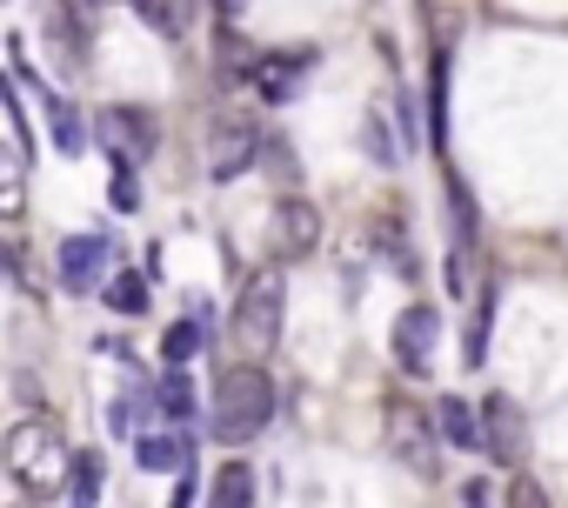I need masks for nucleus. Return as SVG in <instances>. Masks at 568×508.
<instances>
[{
	"label": "nucleus",
	"instance_id": "nucleus-1",
	"mask_svg": "<svg viewBox=\"0 0 568 508\" xmlns=\"http://www.w3.org/2000/svg\"><path fill=\"white\" fill-rule=\"evenodd\" d=\"M281 322H288V268L267 262L254 268L241 288H234V308H227V342L241 362H267L274 342H281Z\"/></svg>",
	"mask_w": 568,
	"mask_h": 508
},
{
	"label": "nucleus",
	"instance_id": "nucleus-2",
	"mask_svg": "<svg viewBox=\"0 0 568 508\" xmlns=\"http://www.w3.org/2000/svg\"><path fill=\"white\" fill-rule=\"evenodd\" d=\"M267 421H274V375H267L261 362L221 368L214 402H207V435L227 441V448H241V441H254Z\"/></svg>",
	"mask_w": 568,
	"mask_h": 508
},
{
	"label": "nucleus",
	"instance_id": "nucleus-3",
	"mask_svg": "<svg viewBox=\"0 0 568 508\" xmlns=\"http://www.w3.org/2000/svg\"><path fill=\"white\" fill-rule=\"evenodd\" d=\"M0 461H8V475H14L28 495H61L74 448L61 441V428H54L48 415H21V421L8 428V441H0Z\"/></svg>",
	"mask_w": 568,
	"mask_h": 508
},
{
	"label": "nucleus",
	"instance_id": "nucleus-4",
	"mask_svg": "<svg viewBox=\"0 0 568 508\" xmlns=\"http://www.w3.org/2000/svg\"><path fill=\"white\" fill-rule=\"evenodd\" d=\"M94 148H101L114 167H141V161L161 148V121H154L148 108L114 101V108H101V114H94Z\"/></svg>",
	"mask_w": 568,
	"mask_h": 508
},
{
	"label": "nucleus",
	"instance_id": "nucleus-5",
	"mask_svg": "<svg viewBox=\"0 0 568 508\" xmlns=\"http://www.w3.org/2000/svg\"><path fill=\"white\" fill-rule=\"evenodd\" d=\"M388 448L408 475L435 481L442 475V435H435V415L415 408V402H388Z\"/></svg>",
	"mask_w": 568,
	"mask_h": 508
},
{
	"label": "nucleus",
	"instance_id": "nucleus-6",
	"mask_svg": "<svg viewBox=\"0 0 568 508\" xmlns=\"http://www.w3.org/2000/svg\"><path fill=\"white\" fill-rule=\"evenodd\" d=\"M435 342H442V308H435V302H408V308L395 315L388 355H395V368H402L408 382H422V375L435 368Z\"/></svg>",
	"mask_w": 568,
	"mask_h": 508
},
{
	"label": "nucleus",
	"instance_id": "nucleus-7",
	"mask_svg": "<svg viewBox=\"0 0 568 508\" xmlns=\"http://www.w3.org/2000/svg\"><path fill=\"white\" fill-rule=\"evenodd\" d=\"M315 247H322V207L308 194H281L274 221H267V254L288 268V262H302V254H315Z\"/></svg>",
	"mask_w": 568,
	"mask_h": 508
},
{
	"label": "nucleus",
	"instance_id": "nucleus-8",
	"mask_svg": "<svg viewBox=\"0 0 568 508\" xmlns=\"http://www.w3.org/2000/svg\"><path fill=\"white\" fill-rule=\"evenodd\" d=\"M308 68H315V54H281V48H267V54H247L241 61V88L254 101H267V108H288L302 94Z\"/></svg>",
	"mask_w": 568,
	"mask_h": 508
},
{
	"label": "nucleus",
	"instance_id": "nucleus-9",
	"mask_svg": "<svg viewBox=\"0 0 568 508\" xmlns=\"http://www.w3.org/2000/svg\"><path fill=\"white\" fill-rule=\"evenodd\" d=\"M54 275L68 295H101L108 275H114V241L108 234H68L61 254H54Z\"/></svg>",
	"mask_w": 568,
	"mask_h": 508
},
{
	"label": "nucleus",
	"instance_id": "nucleus-10",
	"mask_svg": "<svg viewBox=\"0 0 568 508\" xmlns=\"http://www.w3.org/2000/svg\"><path fill=\"white\" fill-rule=\"evenodd\" d=\"M481 448H488L508 475L521 468V455H528V421H521L515 395H488V402H481Z\"/></svg>",
	"mask_w": 568,
	"mask_h": 508
},
{
	"label": "nucleus",
	"instance_id": "nucleus-11",
	"mask_svg": "<svg viewBox=\"0 0 568 508\" xmlns=\"http://www.w3.org/2000/svg\"><path fill=\"white\" fill-rule=\"evenodd\" d=\"M21 74H28V68H21ZM28 81H34V74H28ZM34 101H41V114H48V141H54V154L81 161V154H88V134H94V128H88V114H81L68 94H54L48 81H34Z\"/></svg>",
	"mask_w": 568,
	"mask_h": 508
},
{
	"label": "nucleus",
	"instance_id": "nucleus-12",
	"mask_svg": "<svg viewBox=\"0 0 568 508\" xmlns=\"http://www.w3.org/2000/svg\"><path fill=\"white\" fill-rule=\"evenodd\" d=\"M254 161H261V134L247 121H214V134H207V174L214 181H241Z\"/></svg>",
	"mask_w": 568,
	"mask_h": 508
},
{
	"label": "nucleus",
	"instance_id": "nucleus-13",
	"mask_svg": "<svg viewBox=\"0 0 568 508\" xmlns=\"http://www.w3.org/2000/svg\"><path fill=\"white\" fill-rule=\"evenodd\" d=\"M134 468H141V475H181V468H194V435H187V428L134 435Z\"/></svg>",
	"mask_w": 568,
	"mask_h": 508
},
{
	"label": "nucleus",
	"instance_id": "nucleus-14",
	"mask_svg": "<svg viewBox=\"0 0 568 508\" xmlns=\"http://www.w3.org/2000/svg\"><path fill=\"white\" fill-rule=\"evenodd\" d=\"M442 194H448V234H455V247H462V254H475V234H481V207H475V187H468L455 167H442Z\"/></svg>",
	"mask_w": 568,
	"mask_h": 508
},
{
	"label": "nucleus",
	"instance_id": "nucleus-15",
	"mask_svg": "<svg viewBox=\"0 0 568 508\" xmlns=\"http://www.w3.org/2000/svg\"><path fill=\"white\" fill-rule=\"evenodd\" d=\"M435 435H442L448 448L475 455V448H481V408H468L462 395H442V402H435Z\"/></svg>",
	"mask_w": 568,
	"mask_h": 508
},
{
	"label": "nucleus",
	"instance_id": "nucleus-16",
	"mask_svg": "<svg viewBox=\"0 0 568 508\" xmlns=\"http://www.w3.org/2000/svg\"><path fill=\"white\" fill-rule=\"evenodd\" d=\"M101 302H108L121 322H141V315H148V302H154V282H148L141 268H114V275H108V288H101Z\"/></svg>",
	"mask_w": 568,
	"mask_h": 508
},
{
	"label": "nucleus",
	"instance_id": "nucleus-17",
	"mask_svg": "<svg viewBox=\"0 0 568 508\" xmlns=\"http://www.w3.org/2000/svg\"><path fill=\"white\" fill-rule=\"evenodd\" d=\"M101 488H108V461H101V448H88V455H74L68 461V508H101Z\"/></svg>",
	"mask_w": 568,
	"mask_h": 508
},
{
	"label": "nucleus",
	"instance_id": "nucleus-18",
	"mask_svg": "<svg viewBox=\"0 0 568 508\" xmlns=\"http://www.w3.org/2000/svg\"><path fill=\"white\" fill-rule=\"evenodd\" d=\"M495 302H501V295H495V282H481V288H475V308H468V342H462V362H468V368H481V362H488Z\"/></svg>",
	"mask_w": 568,
	"mask_h": 508
},
{
	"label": "nucleus",
	"instance_id": "nucleus-19",
	"mask_svg": "<svg viewBox=\"0 0 568 508\" xmlns=\"http://www.w3.org/2000/svg\"><path fill=\"white\" fill-rule=\"evenodd\" d=\"M201 348H207V315H201V308H194V315H181V322L161 335V362H168V368H194V355H201Z\"/></svg>",
	"mask_w": 568,
	"mask_h": 508
},
{
	"label": "nucleus",
	"instance_id": "nucleus-20",
	"mask_svg": "<svg viewBox=\"0 0 568 508\" xmlns=\"http://www.w3.org/2000/svg\"><path fill=\"white\" fill-rule=\"evenodd\" d=\"M154 408H161V421L187 428V415L201 408V402H194V375H187V368H168V375L154 382Z\"/></svg>",
	"mask_w": 568,
	"mask_h": 508
},
{
	"label": "nucleus",
	"instance_id": "nucleus-21",
	"mask_svg": "<svg viewBox=\"0 0 568 508\" xmlns=\"http://www.w3.org/2000/svg\"><path fill=\"white\" fill-rule=\"evenodd\" d=\"M207 508H254V468L234 455L214 468V488H207Z\"/></svg>",
	"mask_w": 568,
	"mask_h": 508
},
{
	"label": "nucleus",
	"instance_id": "nucleus-22",
	"mask_svg": "<svg viewBox=\"0 0 568 508\" xmlns=\"http://www.w3.org/2000/svg\"><path fill=\"white\" fill-rule=\"evenodd\" d=\"M28 207V161L14 141H0V221H14Z\"/></svg>",
	"mask_w": 568,
	"mask_h": 508
},
{
	"label": "nucleus",
	"instance_id": "nucleus-23",
	"mask_svg": "<svg viewBox=\"0 0 568 508\" xmlns=\"http://www.w3.org/2000/svg\"><path fill=\"white\" fill-rule=\"evenodd\" d=\"M428 148H448V54H435L428 74Z\"/></svg>",
	"mask_w": 568,
	"mask_h": 508
},
{
	"label": "nucleus",
	"instance_id": "nucleus-24",
	"mask_svg": "<svg viewBox=\"0 0 568 508\" xmlns=\"http://www.w3.org/2000/svg\"><path fill=\"white\" fill-rule=\"evenodd\" d=\"M375 247H382V262H388L395 275H408V282H415V247H408V234H402V221H395V214H382V221H375Z\"/></svg>",
	"mask_w": 568,
	"mask_h": 508
},
{
	"label": "nucleus",
	"instance_id": "nucleus-25",
	"mask_svg": "<svg viewBox=\"0 0 568 508\" xmlns=\"http://www.w3.org/2000/svg\"><path fill=\"white\" fill-rule=\"evenodd\" d=\"M148 408H154V388H128V395H114V408H108V428L134 441V435H141V415H148Z\"/></svg>",
	"mask_w": 568,
	"mask_h": 508
},
{
	"label": "nucleus",
	"instance_id": "nucleus-26",
	"mask_svg": "<svg viewBox=\"0 0 568 508\" xmlns=\"http://www.w3.org/2000/svg\"><path fill=\"white\" fill-rule=\"evenodd\" d=\"M362 141H368V161H375V167H395V161H402V141L388 134V121H382V114H368V121H362Z\"/></svg>",
	"mask_w": 568,
	"mask_h": 508
},
{
	"label": "nucleus",
	"instance_id": "nucleus-27",
	"mask_svg": "<svg viewBox=\"0 0 568 508\" xmlns=\"http://www.w3.org/2000/svg\"><path fill=\"white\" fill-rule=\"evenodd\" d=\"M501 508H548V488H541L528 468H515V475H508V488H501Z\"/></svg>",
	"mask_w": 568,
	"mask_h": 508
},
{
	"label": "nucleus",
	"instance_id": "nucleus-28",
	"mask_svg": "<svg viewBox=\"0 0 568 508\" xmlns=\"http://www.w3.org/2000/svg\"><path fill=\"white\" fill-rule=\"evenodd\" d=\"M108 207H114V214H134V207H141V174H134V167H114V181H108Z\"/></svg>",
	"mask_w": 568,
	"mask_h": 508
},
{
	"label": "nucleus",
	"instance_id": "nucleus-29",
	"mask_svg": "<svg viewBox=\"0 0 568 508\" xmlns=\"http://www.w3.org/2000/svg\"><path fill=\"white\" fill-rule=\"evenodd\" d=\"M134 14H148V21H154L168 41L181 34V14H174V0H134Z\"/></svg>",
	"mask_w": 568,
	"mask_h": 508
},
{
	"label": "nucleus",
	"instance_id": "nucleus-30",
	"mask_svg": "<svg viewBox=\"0 0 568 508\" xmlns=\"http://www.w3.org/2000/svg\"><path fill=\"white\" fill-rule=\"evenodd\" d=\"M201 501V481H194V468H181L174 475V495H168V508H194Z\"/></svg>",
	"mask_w": 568,
	"mask_h": 508
},
{
	"label": "nucleus",
	"instance_id": "nucleus-31",
	"mask_svg": "<svg viewBox=\"0 0 568 508\" xmlns=\"http://www.w3.org/2000/svg\"><path fill=\"white\" fill-rule=\"evenodd\" d=\"M0 282H14V288H21V282H28V268H21V262H14V247H8V241H0Z\"/></svg>",
	"mask_w": 568,
	"mask_h": 508
},
{
	"label": "nucleus",
	"instance_id": "nucleus-32",
	"mask_svg": "<svg viewBox=\"0 0 568 508\" xmlns=\"http://www.w3.org/2000/svg\"><path fill=\"white\" fill-rule=\"evenodd\" d=\"M462 501H468V508H495V488H488V481H468Z\"/></svg>",
	"mask_w": 568,
	"mask_h": 508
}]
</instances>
